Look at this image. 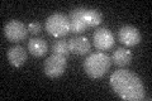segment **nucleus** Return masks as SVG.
I'll use <instances>...</instances> for the list:
<instances>
[{
	"instance_id": "f257e3e1",
	"label": "nucleus",
	"mask_w": 152,
	"mask_h": 101,
	"mask_svg": "<svg viewBox=\"0 0 152 101\" xmlns=\"http://www.w3.org/2000/svg\"><path fill=\"white\" fill-rule=\"evenodd\" d=\"M112 90L121 99L128 101H142L146 97L145 85L140 76L124 68L113 72L109 78Z\"/></svg>"
},
{
	"instance_id": "39448f33",
	"label": "nucleus",
	"mask_w": 152,
	"mask_h": 101,
	"mask_svg": "<svg viewBox=\"0 0 152 101\" xmlns=\"http://www.w3.org/2000/svg\"><path fill=\"white\" fill-rule=\"evenodd\" d=\"M27 34H28V28L26 27L24 23L18 20V19L9 20L4 25V37L9 42L19 43L26 39Z\"/></svg>"
},
{
	"instance_id": "0eeeda50",
	"label": "nucleus",
	"mask_w": 152,
	"mask_h": 101,
	"mask_svg": "<svg viewBox=\"0 0 152 101\" xmlns=\"http://www.w3.org/2000/svg\"><path fill=\"white\" fill-rule=\"evenodd\" d=\"M85 8H75L70 12L69 19H70V32L74 34H80V33L85 32L88 28L86 22H85Z\"/></svg>"
},
{
	"instance_id": "ddd939ff",
	"label": "nucleus",
	"mask_w": 152,
	"mask_h": 101,
	"mask_svg": "<svg viewBox=\"0 0 152 101\" xmlns=\"http://www.w3.org/2000/svg\"><path fill=\"white\" fill-rule=\"evenodd\" d=\"M85 22H86L88 27H98L103 22V14L98 9H86Z\"/></svg>"
},
{
	"instance_id": "f03ea898",
	"label": "nucleus",
	"mask_w": 152,
	"mask_h": 101,
	"mask_svg": "<svg viewBox=\"0 0 152 101\" xmlns=\"http://www.w3.org/2000/svg\"><path fill=\"white\" fill-rule=\"evenodd\" d=\"M84 71L94 80L102 78L112 66V58L104 52H96L86 57L84 61Z\"/></svg>"
},
{
	"instance_id": "20e7f679",
	"label": "nucleus",
	"mask_w": 152,
	"mask_h": 101,
	"mask_svg": "<svg viewBox=\"0 0 152 101\" xmlns=\"http://www.w3.org/2000/svg\"><path fill=\"white\" fill-rule=\"evenodd\" d=\"M67 58L62 56H57V54H52L45 61L43 65V71L47 77L50 78H58L61 77L67 67Z\"/></svg>"
},
{
	"instance_id": "f8f14e48",
	"label": "nucleus",
	"mask_w": 152,
	"mask_h": 101,
	"mask_svg": "<svg viewBox=\"0 0 152 101\" xmlns=\"http://www.w3.org/2000/svg\"><path fill=\"white\" fill-rule=\"evenodd\" d=\"M112 61L119 67H126L132 62V53L127 48H117L112 54Z\"/></svg>"
},
{
	"instance_id": "4468645a",
	"label": "nucleus",
	"mask_w": 152,
	"mask_h": 101,
	"mask_svg": "<svg viewBox=\"0 0 152 101\" xmlns=\"http://www.w3.org/2000/svg\"><path fill=\"white\" fill-rule=\"evenodd\" d=\"M70 53L71 52L69 48V41L66 42L65 39H60V41H56L53 44H52V54L62 56V57L67 58Z\"/></svg>"
},
{
	"instance_id": "2eb2a0df",
	"label": "nucleus",
	"mask_w": 152,
	"mask_h": 101,
	"mask_svg": "<svg viewBox=\"0 0 152 101\" xmlns=\"http://www.w3.org/2000/svg\"><path fill=\"white\" fill-rule=\"evenodd\" d=\"M28 28V32L32 33V34H38V33H41V29H42V27H41V23H38V22H32L29 23L27 25Z\"/></svg>"
},
{
	"instance_id": "7ed1b4c3",
	"label": "nucleus",
	"mask_w": 152,
	"mask_h": 101,
	"mask_svg": "<svg viewBox=\"0 0 152 101\" xmlns=\"http://www.w3.org/2000/svg\"><path fill=\"white\" fill-rule=\"evenodd\" d=\"M46 31L55 38H64L70 33V19L64 13H53L46 19Z\"/></svg>"
},
{
	"instance_id": "9b49d317",
	"label": "nucleus",
	"mask_w": 152,
	"mask_h": 101,
	"mask_svg": "<svg viewBox=\"0 0 152 101\" xmlns=\"http://www.w3.org/2000/svg\"><path fill=\"white\" fill-rule=\"evenodd\" d=\"M28 51H29V53L33 56V57H37V58H39V57H43L47 52V43L45 39H42V38H31L29 41H28Z\"/></svg>"
},
{
	"instance_id": "1a4fd4ad",
	"label": "nucleus",
	"mask_w": 152,
	"mask_h": 101,
	"mask_svg": "<svg viewBox=\"0 0 152 101\" xmlns=\"http://www.w3.org/2000/svg\"><path fill=\"white\" fill-rule=\"evenodd\" d=\"M7 57H8L9 63L13 67H15V68H19V67H22L27 61L26 48L22 46H13L8 49Z\"/></svg>"
},
{
	"instance_id": "9d476101",
	"label": "nucleus",
	"mask_w": 152,
	"mask_h": 101,
	"mask_svg": "<svg viewBox=\"0 0 152 101\" xmlns=\"http://www.w3.org/2000/svg\"><path fill=\"white\" fill-rule=\"evenodd\" d=\"M90 42L86 37H74L69 41L70 52L77 56H85L90 52Z\"/></svg>"
},
{
	"instance_id": "6e6552de",
	"label": "nucleus",
	"mask_w": 152,
	"mask_h": 101,
	"mask_svg": "<svg viewBox=\"0 0 152 101\" xmlns=\"http://www.w3.org/2000/svg\"><path fill=\"white\" fill-rule=\"evenodd\" d=\"M142 36L136 27L124 25L118 32V41L127 47H134L141 43Z\"/></svg>"
},
{
	"instance_id": "423d86ee",
	"label": "nucleus",
	"mask_w": 152,
	"mask_h": 101,
	"mask_svg": "<svg viewBox=\"0 0 152 101\" xmlns=\"http://www.w3.org/2000/svg\"><path fill=\"white\" fill-rule=\"evenodd\" d=\"M93 41L95 48L100 52H104V51H109L110 48L114 47L115 38H114L112 31H109L108 28H99V29L94 32Z\"/></svg>"
}]
</instances>
